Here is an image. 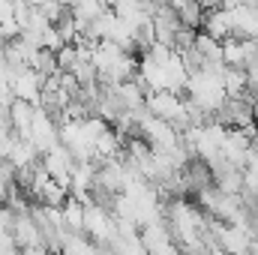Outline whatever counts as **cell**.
Segmentation results:
<instances>
[{
	"mask_svg": "<svg viewBox=\"0 0 258 255\" xmlns=\"http://www.w3.org/2000/svg\"><path fill=\"white\" fill-rule=\"evenodd\" d=\"M18 183H15V168L3 159L0 162V204H9V198L15 195Z\"/></svg>",
	"mask_w": 258,
	"mask_h": 255,
	"instance_id": "8fae6325",
	"label": "cell"
},
{
	"mask_svg": "<svg viewBox=\"0 0 258 255\" xmlns=\"http://www.w3.org/2000/svg\"><path fill=\"white\" fill-rule=\"evenodd\" d=\"M102 12H108V6L102 3V0H75L72 3V15H75V21L84 27V24H90V21H96Z\"/></svg>",
	"mask_w": 258,
	"mask_h": 255,
	"instance_id": "9c48e42d",
	"label": "cell"
},
{
	"mask_svg": "<svg viewBox=\"0 0 258 255\" xmlns=\"http://www.w3.org/2000/svg\"><path fill=\"white\" fill-rule=\"evenodd\" d=\"M177 15H180V24H183V27H189V30H201V27H204V15H207V9H204L198 0H183V3L177 6Z\"/></svg>",
	"mask_w": 258,
	"mask_h": 255,
	"instance_id": "ba28073f",
	"label": "cell"
},
{
	"mask_svg": "<svg viewBox=\"0 0 258 255\" xmlns=\"http://www.w3.org/2000/svg\"><path fill=\"white\" fill-rule=\"evenodd\" d=\"M204 33H210L219 42L234 39V15H231V9H210L204 15Z\"/></svg>",
	"mask_w": 258,
	"mask_h": 255,
	"instance_id": "3957f363",
	"label": "cell"
},
{
	"mask_svg": "<svg viewBox=\"0 0 258 255\" xmlns=\"http://www.w3.org/2000/svg\"><path fill=\"white\" fill-rule=\"evenodd\" d=\"M6 162H9L15 171H21V168H33V165H39V150L33 147V141H27V138H15V144H12Z\"/></svg>",
	"mask_w": 258,
	"mask_h": 255,
	"instance_id": "277c9868",
	"label": "cell"
},
{
	"mask_svg": "<svg viewBox=\"0 0 258 255\" xmlns=\"http://www.w3.org/2000/svg\"><path fill=\"white\" fill-rule=\"evenodd\" d=\"M36 108H39V105H33V102L15 99V105H12V111H9V123H12V132H15L18 138H27V132L33 126V117H36Z\"/></svg>",
	"mask_w": 258,
	"mask_h": 255,
	"instance_id": "5b68a950",
	"label": "cell"
},
{
	"mask_svg": "<svg viewBox=\"0 0 258 255\" xmlns=\"http://www.w3.org/2000/svg\"><path fill=\"white\" fill-rule=\"evenodd\" d=\"M195 48L204 54V60H207V63H222V42H219V39H213L210 33L198 30V36H195Z\"/></svg>",
	"mask_w": 258,
	"mask_h": 255,
	"instance_id": "30bf717a",
	"label": "cell"
},
{
	"mask_svg": "<svg viewBox=\"0 0 258 255\" xmlns=\"http://www.w3.org/2000/svg\"><path fill=\"white\" fill-rule=\"evenodd\" d=\"M3 51H6V39L0 36V60H3Z\"/></svg>",
	"mask_w": 258,
	"mask_h": 255,
	"instance_id": "4fadbf2b",
	"label": "cell"
},
{
	"mask_svg": "<svg viewBox=\"0 0 258 255\" xmlns=\"http://www.w3.org/2000/svg\"><path fill=\"white\" fill-rule=\"evenodd\" d=\"M60 210H63L66 231H69V234H84V204H81L78 198L69 195V201H66Z\"/></svg>",
	"mask_w": 258,
	"mask_h": 255,
	"instance_id": "52a82bcc",
	"label": "cell"
},
{
	"mask_svg": "<svg viewBox=\"0 0 258 255\" xmlns=\"http://www.w3.org/2000/svg\"><path fill=\"white\" fill-rule=\"evenodd\" d=\"M27 141H33V147H36L39 153H51L54 147H60V123H57L45 108H36L33 126L27 132Z\"/></svg>",
	"mask_w": 258,
	"mask_h": 255,
	"instance_id": "6da1fadb",
	"label": "cell"
},
{
	"mask_svg": "<svg viewBox=\"0 0 258 255\" xmlns=\"http://www.w3.org/2000/svg\"><path fill=\"white\" fill-rule=\"evenodd\" d=\"M42 87H45V78H42L36 69H21V72H15V81H12V93H15V99H24V102L39 105V99H42Z\"/></svg>",
	"mask_w": 258,
	"mask_h": 255,
	"instance_id": "7a4b0ae2",
	"label": "cell"
},
{
	"mask_svg": "<svg viewBox=\"0 0 258 255\" xmlns=\"http://www.w3.org/2000/svg\"><path fill=\"white\" fill-rule=\"evenodd\" d=\"M78 63H81V57H78V48H75V45H63V48L57 51V66H60V72H72Z\"/></svg>",
	"mask_w": 258,
	"mask_h": 255,
	"instance_id": "7c38bea8",
	"label": "cell"
},
{
	"mask_svg": "<svg viewBox=\"0 0 258 255\" xmlns=\"http://www.w3.org/2000/svg\"><path fill=\"white\" fill-rule=\"evenodd\" d=\"M222 81H225L228 99H243L246 90H249V75H246V69H240V66H225Z\"/></svg>",
	"mask_w": 258,
	"mask_h": 255,
	"instance_id": "8992f818",
	"label": "cell"
}]
</instances>
